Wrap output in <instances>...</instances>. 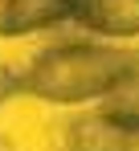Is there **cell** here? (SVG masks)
I'll list each match as a JSON object with an SVG mask.
<instances>
[{
  "mask_svg": "<svg viewBox=\"0 0 139 151\" xmlns=\"http://www.w3.org/2000/svg\"><path fill=\"white\" fill-rule=\"evenodd\" d=\"M135 70H139V53L123 45H102V41L57 45V49H45L21 74V94H33L45 102H90V98H106Z\"/></svg>",
  "mask_w": 139,
  "mask_h": 151,
  "instance_id": "cell-1",
  "label": "cell"
},
{
  "mask_svg": "<svg viewBox=\"0 0 139 151\" xmlns=\"http://www.w3.org/2000/svg\"><path fill=\"white\" fill-rule=\"evenodd\" d=\"M66 151H139V119L90 114L66 135Z\"/></svg>",
  "mask_w": 139,
  "mask_h": 151,
  "instance_id": "cell-2",
  "label": "cell"
},
{
  "mask_svg": "<svg viewBox=\"0 0 139 151\" xmlns=\"http://www.w3.org/2000/svg\"><path fill=\"white\" fill-rule=\"evenodd\" d=\"M70 17L102 37H139V0H70Z\"/></svg>",
  "mask_w": 139,
  "mask_h": 151,
  "instance_id": "cell-3",
  "label": "cell"
},
{
  "mask_svg": "<svg viewBox=\"0 0 139 151\" xmlns=\"http://www.w3.org/2000/svg\"><path fill=\"white\" fill-rule=\"evenodd\" d=\"M70 21V0H0V37H21Z\"/></svg>",
  "mask_w": 139,
  "mask_h": 151,
  "instance_id": "cell-4",
  "label": "cell"
},
{
  "mask_svg": "<svg viewBox=\"0 0 139 151\" xmlns=\"http://www.w3.org/2000/svg\"><path fill=\"white\" fill-rule=\"evenodd\" d=\"M102 114H115V119H139V70L131 78H123L115 90L106 94Z\"/></svg>",
  "mask_w": 139,
  "mask_h": 151,
  "instance_id": "cell-5",
  "label": "cell"
},
{
  "mask_svg": "<svg viewBox=\"0 0 139 151\" xmlns=\"http://www.w3.org/2000/svg\"><path fill=\"white\" fill-rule=\"evenodd\" d=\"M12 94H21V74L8 70V65H0V102H8Z\"/></svg>",
  "mask_w": 139,
  "mask_h": 151,
  "instance_id": "cell-6",
  "label": "cell"
},
{
  "mask_svg": "<svg viewBox=\"0 0 139 151\" xmlns=\"http://www.w3.org/2000/svg\"><path fill=\"white\" fill-rule=\"evenodd\" d=\"M0 151H17V147H12V143H8V139H4V135H0Z\"/></svg>",
  "mask_w": 139,
  "mask_h": 151,
  "instance_id": "cell-7",
  "label": "cell"
}]
</instances>
